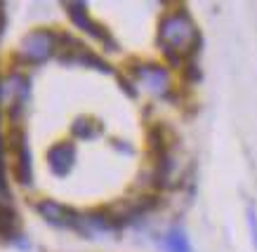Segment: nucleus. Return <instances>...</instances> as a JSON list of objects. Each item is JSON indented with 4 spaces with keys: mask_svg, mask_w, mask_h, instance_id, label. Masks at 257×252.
Wrapping results in <instances>:
<instances>
[{
    "mask_svg": "<svg viewBox=\"0 0 257 252\" xmlns=\"http://www.w3.org/2000/svg\"><path fill=\"white\" fill-rule=\"evenodd\" d=\"M55 50H57V33L47 31V29H36V31L26 33L22 40V55L33 64L45 62Z\"/></svg>",
    "mask_w": 257,
    "mask_h": 252,
    "instance_id": "nucleus-2",
    "label": "nucleus"
},
{
    "mask_svg": "<svg viewBox=\"0 0 257 252\" xmlns=\"http://www.w3.org/2000/svg\"><path fill=\"white\" fill-rule=\"evenodd\" d=\"M133 76L137 83H142L154 95L168 97V92H170V87H172L170 73H168V69H165L163 64H140L133 71Z\"/></svg>",
    "mask_w": 257,
    "mask_h": 252,
    "instance_id": "nucleus-3",
    "label": "nucleus"
},
{
    "mask_svg": "<svg viewBox=\"0 0 257 252\" xmlns=\"http://www.w3.org/2000/svg\"><path fill=\"white\" fill-rule=\"evenodd\" d=\"M245 217H248V228H250L252 245L257 247V210H255V205H248V207H245Z\"/></svg>",
    "mask_w": 257,
    "mask_h": 252,
    "instance_id": "nucleus-10",
    "label": "nucleus"
},
{
    "mask_svg": "<svg viewBox=\"0 0 257 252\" xmlns=\"http://www.w3.org/2000/svg\"><path fill=\"white\" fill-rule=\"evenodd\" d=\"M156 43L175 66H179L187 59H194L196 50H198V29L187 8L165 12L163 19L158 22Z\"/></svg>",
    "mask_w": 257,
    "mask_h": 252,
    "instance_id": "nucleus-1",
    "label": "nucleus"
},
{
    "mask_svg": "<svg viewBox=\"0 0 257 252\" xmlns=\"http://www.w3.org/2000/svg\"><path fill=\"white\" fill-rule=\"evenodd\" d=\"M47 165L57 177L71 172V167L76 165V144L71 139H62V142L52 144L47 149Z\"/></svg>",
    "mask_w": 257,
    "mask_h": 252,
    "instance_id": "nucleus-5",
    "label": "nucleus"
},
{
    "mask_svg": "<svg viewBox=\"0 0 257 252\" xmlns=\"http://www.w3.org/2000/svg\"><path fill=\"white\" fill-rule=\"evenodd\" d=\"M163 247L165 252H191V245H189L187 233L179 226H172L163 238Z\"/></svg>",
    "mask_w": 257,
    "mask_h": 252,
    "instance_id": "nucleus-8",
    "label": "nucleus"
},
{
    "mask_svg": "<svg viewBox=\"0 0 257 252\" xmlns=\"http://www.w3.org/2000/svg\"><path fill=\"white\" fill-rule=\"evenodd\" d=\"M101 123L94 118H78L76 123H73V134L76 137H83V139H92V137H97V134H101Z\"/></svg>",
    "mask_w": 257,
    "mask_h": 252,
    "instance_id": "nucleus-9",
    "label": "nucleus"
},
{
    "mask_svg": "<svg viewBox=\"0 0 257 252\" xmlns=\"http://www.w3.org/2000/svg\"><path fill=\"white\" fill-rule=\"evenodd\" d=\"M36 210H38V212L43 214L50 224H55V226L78 228L80 221H83V217H80L73 207L57 203V200H47V198H45V200H40V203L36 205Z\"/></svg>",
    "mask_w": 257,
    "mask_h": 252,
    "instance_id": "nucleus-4",
    "label": "nucleus"
},
{
    "mask_svg": "<svg viewBox=\"0 0 257 252\" xmlns=\"http://www.w3.org/2000/svg\"><path fill=\"white\" fill-rule=\"evenodd\" d=\"M19 228V217L12 210L10 200L0 198V236H15Z\"/></svg>",
    "mask_w": 257,
    "mask_h": 252,
    "instance_id": "nucleus-7",
    "label": "nucleus"
},
{
    "mask_svg": "<svg viewBox=\"0 0 257 252\" xmlns=\"http://www.w3.org/2000/svg\"><path fill=\"white\" fill-rule=\"evenodd\" d=\"M66 8H69V17L73 19V24L78 26V29H83V31H87L90 36H94L97 40H101L104 45H109L106 50H116V43L111 40L109 33L104 31V26H99L97 22H92V19H90L87 8L83 5V3H69Z\"/></svg>",
    "mask_w": 257,
    "mask_h": 252,
    "instance_id": "nucleus-6",
    "label": "nucleus"
}]
</instances>
